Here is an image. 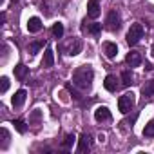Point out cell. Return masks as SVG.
<instances>
[{
    "mask_svg": "<svg viewBox=\"0 0 154 154\" xmlns=\"http://www.w3.org/2000/svg\"><path fill=\"white\" fill-rule=\"evenodd\" d=\"M26 96H27V93H26L24 89L17 91V93H15V96H13V105H15V107H22V105H24V102H26Z\"/></svg>",
    "mask_w": 154,
    "mask_h": 154,
    "instance_id": "15",
    "label": "cell"
},
{
    "mask_svg": "<svg viewBox=\"0 0 154 154\" xmlns=\"http://www.w3.org/2000/svg\"><path fill=\"white\" fill-rule=\"evenodd\" d=\"M87 31H89L91 35H94V36H98V35L102 33V24H98V22H93V24H89V27H87Z\"/></svg>",
    "mask_w": 154,
    "mask_h": 154,
    "instance_id": "19",
    "label": "cell"
},
{
    "mask_svg": "<svg viewBox=\"0 0 154 154\" xmlns=\"http://www.w3.org/2000/svg\"><path fill=\"white\" fill-rule=\"evenodd\" d=\"M31 120H33V122L40 120V111H35V112H33V116H31Z\"/></svg>",
    "mask_w": 154,
    "mask_h": 154,
    "instance_id": "26",
    "label": "cell"
},
{
    "mask_svg": "<svg viewBox=\"0 0 154 154\" xmlns=\"http://www.w3.org/2000/svg\"><path fill=\"white\" fill-rule=\"evenodd\" d=\"M112 116H111V111L105 107V105H102V107H98L96 111H94V120L96 122H109Z\"/></svg>",
    "mask_w": 154,
    "mask_h": 154,
    "instance_id": "5",
    "label": "cell"
},
{
    "mask_svg": "<svg viewBox=\"0 0 154 154\" xmlns=\"http://www.w3.org/2000/svg\"><path fill=\"white\" fill-rule=\"evenodd\" d=\"M143 38V26L141 24H132L131 26V29L127 31V44L129 45H136L140 40Z\"/></svg>",
    "mask_w": 154,
    "mask_h": 154,
    "instance_id": "3",
    "label": "cell"
},
{
    "mask_svg": "<svg viewBox=\"0 0 154 154\" xmlns=\"http://www.w3.org/2000/svg\"><path fill=\"white\" fill-rule=\"evenodd\" d=\"M91 149V136L89 134H82L80 140H78V152H87Z\"/></svg>",
    "mask_w": 154,
    "mask_h": 154,
    "instance_id": "7",
    "label": "cell"
},
{
    "mask_svg": "<svg viewBox=\"0 0 154 154\" xmlns=\"http://www.w3.org/2000/svg\"><path fill=\"white\" fill-rule=\"evenodd\" d=\"M141 94H143V98H152L154 96V80H149L141 85Z\"/></svg>",
    "mask_w": 154,
    "mask_h": 154,
    "instance_id": "13",
    "label": "cell"
},
{
    "mask_svg": "<svg viewBox=\"0 0 154 154\" xmlns=\"http://www.w3.org/2000/svg\"><path fill=\"white\" fill-rule=\"evenodd\" d=\"M27 74H29V67H26L24 63H20V65L15 67V76H17L20 82H24L27 78Z\"/></svg>",
    "mask_w": 154,
    "mask_h": 154,
    "instance_id": "14",
    "label": "cell"
},
{
    "mask_svg": "<svg viewBox=\"0 0 154 154\" xmlns=\"http://www.w3.org/2000/svg\"><path fill=\"white\" fill-rule=\"evenodd\" d=\"M125 60H127V63H129L131 67H138V65L141 63V54H140L138 51H131Z\"/></svg>",
    "mask_w": 154,
    "mask_h": 154,
    "instance_id": "10",
    "label": "cell"
},
{
    "mask_svg": "<svg viewBox=\"0 0 154 154\" xmlns=\"http://www.w3.org/2000/svg\"><path fill=\"white\" fill-rule=\"evenodd\" d=\"M54 65V54H53V49L47 47L45 53H44V60H42V67H53Z\"/></svg>",
    "mask_w": 154,
    "mask_h": 154,
    "instance_id": "12",
    "label": "cell"
},
{
    "mask_svg": "<svg viewBox=\"0 0 154 154\" xmlns=\"http://www.w3.org/2000/svg\"><path fill=\"white\" fill-rule=\"evenodd\" d=\"M87 15H89V18L100 17V0H89L87 2Z\"/></svg>",
    "mask_w": 154,
    "mask_h": 154,
    "instance_id": "6",
    "label": "cell"
},
{
    "mask_svg": "<svg viewBox=\"0 0 154 154\" xmlns=\"http://www.w3.org/2000/svg\"><path fill=\"white\" fill-rule=\"evenodd\" d=\"M51 31H53V36H54V38H62V36H63V24H60V22L54 24Z\"/></svg>",
    "mask_w": 154,
    "mask_h": 154,
    "instance_id": "20",
    "label": "cell"
},
{
    "mask_svg": "<svg viewBox=\"0 0 154 154\" xmlns=\"http://www.w3.org/2000/svg\"><path fill=\"white\" fill-rule=\"evenodd\" d=\"M42 27H44V24H42V20H40L38 17H31V18L27 20V29H29V33H38Z\"/></svg>",
    "mask_w": 154,
    "mask_h": 154,
    "instance_id": "8",
    "label": "cell"
},
{
    "mask_svg": "<svg viewBox=\"0 0 154 154\" xmlns=\"http://www.w3.org/2000/svg\"><path fill=\"white\" fill-rule=\"evenodd\" d=\"M103 53H105V56H107L109 60L116 58V54H118V47H116V44H112V42H105V44H103Z\"/></svg>",
    "mask_w": 154,
    "mask_h": 154,
    "instance_id": "9",
    "label": "cell"
},
{
    "mask_svg": "<svg viewBox=\"0 0 154 154\" xmlns=\"http://www.w3.org/2000/svg\"><path fill=\"white\" fill-rule=\"evenodd\" d=\"M134 103H136V98H134V93L131 91V93H125V94L120 96V100H118V109H120V112L127 114V112L132 111Z\"/></svg>",
    "mask_w": 154,
    "mask_h": 154,
    "instance_id": "2",
    "label": "cell"
},
{
    "mask_svg": "<svg viewBox=\"0 0 154 154\" xmlns=\"http://www.w3.org/2000/svg\"><path fill=\"white\" fill-rule=\"evenodd\" d=\"M44 45H45V40H38V42L29 44V47H27V49H29V53H31V54H36V53L44 47Z\"/></svg>",
    "mask_w": 154,
    "mask_h": 154,
    "instance_id": "17",
    "label": "cell"
},
{
    "mask_svg": "<svg viewBox=\"0 0 154 154\" xmlns=\"http://www.w3.org/2000/svg\"><path fill=\"white\" fill-rule=\"evenodd\" d=\"M134 82H132V74L129 72V71H123L122 72V85L123 87H129V85H132Z\"/></svg>",
    "mask_w": 154,
    "mask_h": 154,
    "instance_id": "18",
    "label": "cell"
},
{
    "mask_svg": "<svg viewBox=\"0 0 154 154\" xmlns=\"http://www.w3.org/2000/svg\"><path fill=\"white\" fill-rule=\"evenodd\" d=\"M103 87L107 89V91H111V93H114L116 89H118V78L114 74H109L107 78H105V82H103Z\"/></svg>",
    "mask_w": 154,
    "mask_h": 154,
    "instance_id": "11",
    "label": "cell"
},
{
    "mask_svg": "<svg viewBox=\"0 0 154 154\" xmlns=\"http://www.w3.org/2000/svg\"><path fill=\"white\" fill-rule=\"evenodd\" d=\"M94 78V72L91 69V65H82L72 72V84L80 89H89Z\"/></svg>",
    "mask_w": 154,
    "mask_h": 154,
    "instance_id": "1",
    "label": "cell"
},
{
    "mask_svg": "<svg viewBox=\"0 0 154 154\" xmlns=\"http://www.w3.org/2000/svg\"><path fill=\"white\" fill-rule=\"evenodd\" d=\"M145 69H147V71H152L154 67H152V63H149V62H147V63H145Z\"/></svg>",
    "mask_w": 154,
    "mask_h": 154,
    "instance_id": "27",
    "label": "cell"
},
{
    "mask_svg": "<svg viewBox=\"0 0 154 154\" xmlns=\"http://www.w3.org/2000/svg\"><path fill=\"white\" fill-rule=\"evenodd\" d=\"M0 82H2V93H6L9 89V80H8V76H2L0 78Z\"/></svg>",
    "mask_w": 154,
    "mask_h": 154,
    "instance_id": "24",
    "label": "cell"
},
{
    "mask_svg": "<svg viewBox=\"0 0 154 154\" xmlns=\"http://www.w3.org/2000/svg\"><path fill=\"white\" fill-rule=\"evenodd\" d=\"M105 24H107V29L109 31H118L122 27V18H120V15L116 11H111L107 15V22Z\"/></svg>",
    "mask_w": 154,
    "mask_h": 154,
    "instance_id": "4",
    "label": "cell"
},
{
    "mask_svg": "<svg viewBox=\"0 0 154 154\" xmlns=\"http://www.w3.org/2000/svg\"><path fill=\"white\" fill-rule=\"evenodd\" d=\"M13 125H15V129H17L20 134H24V132L27 131V127H26V123H24L22 120H13Z\"/></svg>",
    "mask_w": 154,
    "mask_h": 154,
    "instance_id": "22",
    "label": "cell"
},
{
    "mask_svg": "<svg viewBox=\"0 0 154 154\" xmlns=\"http://www.w3.org/2000/svg\"><path fill=\"white\" fill-rule=\"evenodd\" d=\"M2 136H4V145H2V147L6 149V147H8V143H9V134H8V131H6V129H2Z\"/></svg>",
    "mask_w": 154,
    "mask_h": 154,
    "instance_id": "25",
    "label": "cell"
},
{
    "mask_svg": "<svg viewBox=\"0 0 154 154\" xmlns=\"http://www.w3.org/2000/svg\"><path fill=\"white\" fill-rule=\"evenodd\" d=\"M82 51V42L76 38L74 42H71V45L67 47V54H71V56H74V54H78Z\"/></svg>",
    "mask_w": 154,
    "mask_h": 154,
    "instance_id": "16",
    "label": "cell"
},
{
    "mask_svg": "<svg viewBox=\"0 0 154 154\" xmlns=\"http://www.w3.org/2000/svg\"><path fill=\"white\" fill-rule=\"evenodd\" d=\"M143 136H147V138H152V136H154V122H150V123L145 125V129H143Z\"/></svg>",
    "mask_w": 154,
    "mask_h": 154,
    "instance_id": "23",
    "label": "cell"
},
{
    "mask_svg": "<svg viewBox=\"0 0 154 154\" xmlns=\"http://www.w3.org/2000/svg\"><path fill=\"white\" fill-rule=\"evenodd\" d=\"M150 53H152V56H154V45H152V49H150Z\"/></svg>",
    "mask_w": 154,
    "mask_h": 154,
    "instance_id": "28",
    "label": "cell"
},
{
    "mask_svg": "<svg viewBox=\"0 0 154 154\" xmlns=\"http://www.w3.org/2000/svg\"><path fill=\"white\" fill-rule=\"evenodd\" d=\"M72 143H74V134H67L65 140H63V143H62V147H63L65 150H69V149L72 147Z\"/></svg>",
    "mask_w": 154,
    "mask_h": 154,
    "instance_id": "21",
    "label": "cell"
}]
</instances>
